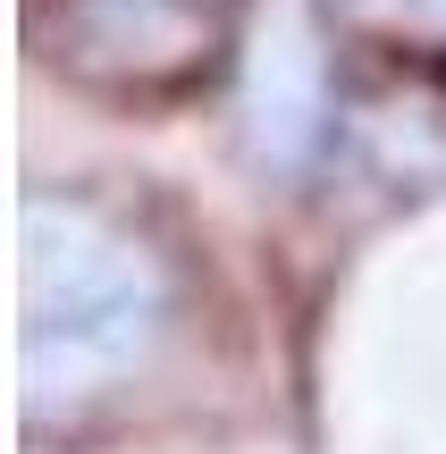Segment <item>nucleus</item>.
<instances>
[{
  "label": "nucleus",
  "mask_w": 446,
  "mask_h": 454,
  "mask_svg": "<svg viewBox=\"0 0 446 454\" xmlns=\"http://www.w3.org/2000/svg\"><path fill=\"white\" fill-rule=\"evenodd\" d=\"M168 320V278L144 236H127L93 202H26V379L34 404L93 395Z\"/></svg>",
  "instance_id": "1"
},
{
  "label": "nucleus",
  "mask_w": 446,
  "mask_h": 454,
  "mask_svg": "<svg viewBox=\"0 0 446 454\" xmlns=\"http://www.w3.org/2000/svg\"><path fill=\"white\" fill-rule=\"evenodd\" d=\"M337 118V76L303 0H270L262 34L245 51V152L262 168H303L329 144Z\"/></svg>",
  "instance_id": "2"
},
{
  "label": "nucleus",
  "mask_w": 446,
  "mask_h": 454,
  "mask_svg": "<svg viewBox=\"0 0 446 454\" xmlns=\"http://www.w3.org/2000/svg\"><path fill=\"white\" fill-rule=\"evenodd\" d=\"M59 43L101 84H185L219 51V0H67Z\"/></svg>",
  "instance_id": "3"
},
{
  "label": "nucleus",
  "mask_w": 446,
  "mask_h": 454,
  "mask_svg": "<svg viewBox=\"0 0 446 454\" xmlns=\"http://www.w3.org/2000/svg\"><path fill=\"white\" fill-rule=\"evenodd\" d=\"M430 17H438V26H446V0H430Z\"/></svg>",
  "instance_id": "4"
}]
</instances>
